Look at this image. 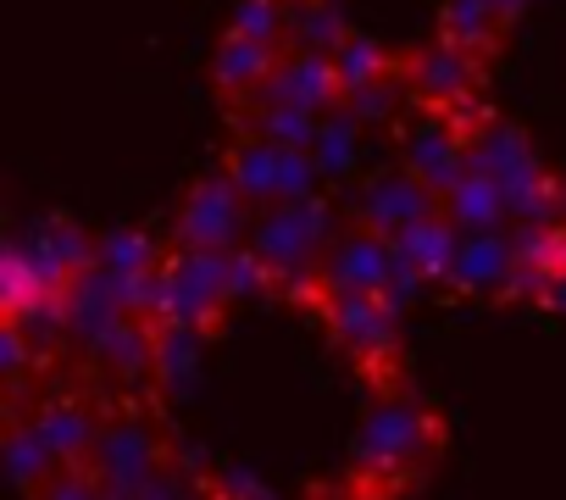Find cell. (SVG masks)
Returning a JSON list of instances; mask_svg holds the SVG:
<instances>
[{
  "label": "cell",
  "instance_id": "4",
  "mask_svg": "<svg viewBox=\"0 0 566 500\" xmlns=\"http://www.w3.org/2000/svg\"><path fill=\"white\" fill-rule=\"evenodd\" d=\"M345 217L334 211V200L317 189V195H301V200H277V206H255V222H250V262L266 284V295L290 301L323 273L328 250L339 239Z\"/></svg>",
  "mask_w": 566,
  "mask_h": 500
},
{
  "label": "cell",
  "instance_id": "2",
  "mask_svg": "<svg viewBox=\"0 0 566 500\" xmlns=\"http://www.w3.org/2000/svg\"><path fill=\"white\" fill-rule=\"evenodd\" d=\"M295 312L317 317V329L328 334V345L350 362V373L361 378V389H406V334H400V301L389 295H361V290H339L328 279H312L295 295Z\"/></svg>",
  "mask_w": 566,
  "mask_h": 500
},
{
  "label": "cell",
  "instance_id": "12",
  "mask_svg": "<svg viewBox=\"0 0 566 500\" xmlns=\"http://www.w3.org/2000/svg\"><path fill=\"white\" fill-rule=\"evenodd\" d=\"M516 273H522L516 228H472V233H461V250H455V268H450L444 290H455L467 301L511 306L516 301Z\"/></svg>",
  "mask_w": 566,
  "mask_h": 500
},
{
  "label": "cell",
  "instance_id": "15",
  "mask_svg": "<svg viewBox=\"0 0 566 500\" xmlns=\"http://www.w3.org/2000/svg\"><path fill=\"white\" fill-rule=\"evenodd\" d=\"M283 51H290V45L261 40V34H244V29L228 23V34H222L217 51H211V90L222 95V106L250 101V95L266 84V73L283 62Z\"/></svg>",
  "mask_w": 566,
  "mask_h": 500
},
{
  "label": "cell",
  "instance_id": "3",
  "mask_svg": "<svg viewBox=\"0 0 566 500\" xmlns=\"http://www.w3.org/2000/svg\"><path fill=\"white\" fill-rule=\"evenodd\" d=\"M90 472L101 483V494H178V489H200L195 478H178V445L172 428L161 423V400L156 395H123L90 450Z\"/></svg>",
  "mask_w": 566,
  "mask_h": 500
},
{
  "label": "cell",
  "instance_id": "18",
  "mask_svg": "<svg viewBox=\"0 0 566 500\" xmlns=\"http://www.w3.org/2000/svg\"><path fill=\"white\" fill-rule=\"evenodd\" d=\"M161 257H167V244H161V239H150V233H139V228L95 233V262H101L112 279H123V284L134 290L139 312H145V290H150V279H156Z\"/></svg>",
  "mask_w": 566,
  "mask_h": 500
},
{
  "label": "cell",
  "instance_id": "14",
  "mask_svg": "<svg viewBox=\"0 0 566 500\" xmlns=\"http://www.w3.org/2000/svg\"><path fill=\"white\" fill-rule=\"evenodd\" d=\"M516 244H522V273H516V301L511 306L566 317V222L516 228Z\"/></svg>",
  "mask_w": 566,
  "mask_h": 500
},
{
  "label": "cell",
  "instance_id": "8",
  "mask_svg": "<svg viewBox=\"0 0 566 500\" xmlns=\"http://www.w3.org/2000/svg\"><path fill=\"white\" fill-rule=\"evenodd\" d=\"M467 150H472V173L494 178L511 206L549 173V162L538 156L533 134H527L516 117H505L494 101H478V106L467 112Z\"/></svg>",
  "mask_w": 566,
  "mask_h": 500
},
{
  "label": "cell",
  "instance_id": "19",
  "mask_svg": "<svg viewBox=\"0 0 566 500\" xmlns=\"http://www.w3.org/2000/svg\"><path fill=\"white\" fill-rule=\"evenodd\" d=\"M444 211H450V222H455L461 233H472V228H511V200H505V189H500L494 178L472 173V167L444 189Z\"/></svg>",
  "mask_w": 566,
  "mask_h": 500
},
{
  "label": "cell",
  "instance_id": "11",
  "mask_svg": "<svg viewBox=\"0 0 566 500\" xmlns=\"http://www.w3.org/2000/svg\"><path fill=\"white\" fill-rule=\"evenodd\" d=\"M395 150L400 162L428 178L439 195L472 167V150H467V112H439V106H406L395 117Z\"/></svg>",
  "mask_w": 566,
  "mask_h": 500
},
{
  "label": "cell",
  "instance_id": "17",
  "mask_svg": "<svg viewBox=\"0 0 566 500\" xmlns=\"http://www.w3.org/2000/svg\"><path fill=\"white\" fill-rule=\"evenodd\" d=\"M395 250H400V262L406 273L417 279V290H444L450 284V268H455V250H461V228L450 222V211L439 206L433 217L411 222L406 233H395Z\"/></svg>",
  "mask_w": 566,
  "mask_h": 500
},
{
  "label": "cell",
  "instance_id": "16",
  "mask_svg": "<svg viewBox=\"0 0 566 500\" xmlns=\"http://www.w3.org/2000/svg\"><path fill=\"white\" fill-rule=\"evenodd\" d=\"M522 7L527 0H444L439 7V34L467 45L478 62L494 67L505 40H511V29H516V18H522Z\"/></svg>",
  "mask_w": 566,
  "mask_h": 500
},
{
  "label": "cell",
  "instance_id": "21",
  "mask_svg": "<svg viewBox=\"0 0 566 500\" xmlns=\"http://www.w3.org/2000/svg\"><path fill=\"white\" fill-rule=\"evenodd\" d=\"M361 134H367V123H361L350 106H334V112L317 123V134H312V156H317L323 178H345V173H350Z\"/></svg>",
  "mask_w": 566,
  "mask_h": 500
},
{
  "label": "cell",
  "instance_id": "22",
  "mask_svg": "<svg viewBox=\"0 0 566 500\" xmlns=\"http://www.w3.org/2000/svg\"><path fill=\"white\" fill-rule=\"evenodd\" d=\"M233 29L290 45V0H239V7H233Z\"/></svg>",
  "mask_w": 566,
  "mask_h": 500
},
{
  "label": "cell",
  "instance_id": "6",
  "mask_svg": "<svg viewBox=\"0 0 566 500\" xmlns=\"http://www.w3.org/2000/svg\"><path fill=\"white\" fill-rule=\"evenodd\" d=\"M400 79L411 106H439V112H472L489 101V62H478L467 45L433 34L422 45L400 51Z\"/></svg>",
  "mask_w": 566,
  "mask_h": 500
},
{
  "label": "cell",
  "instance_id": "5",
  "mask_svg": "<svg viewBox=\"0 0 566 500\" xmlns=\"http://www.w3.org/2000/svg\"><path fill=\"white\" fill-rule=\"evenodd\" d=\"M228 145H222V167L233 173V184L255 200V206H277V200H301V195H317L328 178L317 167V156L306 145H290L277 134H261V128H244V123H228Z\"/></svg>",
  "mask_w": 566,
  "mask_h": 500
},
{
  "label": "cell",
  "instance_id": "20",
  "mask_svg": "<svg viewBox=\"0 0 566 500\" xmlns=\"http://www.w3.org/2000/svg\"><path fill=\"white\" fill-rule=\"evenodd\" d=\"M345 34V0H290V51H334Z\"/></svg>",
  "mask_w": 566,
  "mask_h": 500
},
{
  "label": "cell",
  "instance_id": "10",
  "mask_svg": "<svg viewBox=\"0 0 566 500\" xmlns=\"http://www.w3.org/2000/svg\"><path fill=\"white\" fill-rule=\"evenodd\" d=\"M334 106H345V84L328 51H283V62L266 73V84L228 106V117H250V112H306V117H328Z\"/></svg>",
  "mask_w": 566,
  "mask_h": 500
},
{
  "label": "cell",
  "instance_id": "9",
  "mask_svg": "<svg viewBox=\"0 0 566 500\" xmlns=\"http://www.w3.org/2000/svg\"><path fill=\"white\" fill-rule=\"evenodd\" d=\"M317 279H328L339 290H361V295H389L400 306L417 295V279L406 273L395 239L367 228V222H356V217H345V228H339V239H334V250H328V262H323Z\"/></svg>",
  "mask_w": 566,
  "mask_h": 500
},
{
  "label": "cell",
  "instance_id": "7",
  "mask_svg": "<svg viewBox=\"0 0 566 500\" xmlns=\"http://www.w3.org/2000/svg\"><path fill=\"white\" fill-rule=\"evenodd\" d=\"M250 222H255V200L217 162L211 173H200L184 189V200L172 211V244H189V250H239L250 239Z\"/></svg>",
  "mask_w": 566,
  "mask_h": 500
},
{
  "label": "cell",
  "instance_id": "13",
  "mask_svg": "<svg viewBox=\"0 0 566 500\" xmlns=\"http://www.w3.org/2000/svg\"><path fill=\"white\" fill-rule=\"evenodd\" d=\"M439 206H444V195H439L428 178H417L406 162H395V167L373 173V178L356 189V200H350V217L395 239V233H406L411 222L433 217Z\"/></svg>",
  "mask_w": 566,
  "mask_h": 500
},
{
  "label": "cell",
  "instance_id": "1",
  "mask_svg": "<svg viewBox=\"0 0 566 500\" xmlns=\"http://www.w3.org/2000/svg\"><path fill=\"white\" fill-rule=\"evenodd\" d=\"M450 423L439 406L406 389H373L361 428L350 439V483L356 494H411L444 461Z\"/></svg>",
  "mask_w": 566,
  "mask_h": 500
}]
</instances>
